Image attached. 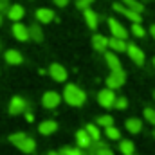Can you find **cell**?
I'll return each instance as SVG.
<instances>
[{
  "mask_svg": "<svg viewBox=\"0 0 155 155\" xmlns=\"http://www.w3.org/2000/svg\"><path fill=\"white\" fill-rule=\"evenodd\" d=\"M130 60L135 63V65H144V52L135 45V43H128V49H126Z\"/></svg>",
  "mask_w": 155,
  "mask_h": 155,
  "instance_id": "9",
  "label": "cell"
},
{
  "mask_svg": "<svg viewBox=\"0 0 155 155\" xmlns=\"http://www.w3.org/2000/svg\"><path fill=\"white\" fill-rule=\"evenodd\" d=\"M87 2H88V4H92V2H94V0H87Z\"/></svg>",
  "mask_w": 155,
  "mask_h": 155,
  "instance_id": "40",
  "label": "cell"
},
{
  "mask_svg": "<svg viewBox=\"0 0 155 155\" xmlns=\"http://www.w3.org/2000/svg\"><path fill=\"white\" fill-rule=\"evenodd\" d=\"M61 96L58 94V92H54V90H49V92H45L43 96H41V105L45 107V108H58V105L61 103Z\"/></svg>",
  "mask_w": 155,
  "mask_h": 155,
  "instance_id": "4",
  "label": "cell"
},
{
  "mask_svg": "<svg viewBox=\"0 0 155 155\" xmlns=\"http://www.w3.org/2000/svg\"><path fill=\"white\" fill-rule=\"evenodd\" d=\"M25 117H27V121H33L35 117H33V114H25Z\"/></svg>",
  "mask_w": 155,
  "mask_h": 155,
  "instance_id": "38",
  "label": "cell"
},
{
  "mask_svg": "<svg viewBox=\"0 0 155 155\" xmlns=\"http://www.w3.org/2000/svg\"><path fill=\"white\" fill-rule=\"evenodd\" d=\"M144 119L155 126V110L153 108H144Z\"/></svg>",
  "mask_w": 155,
  "mask_h": 155,
  "instance_id": "30",
  "label": "cell"
},
{
  "mask_svg": "<svg viewBox=\"0 0 155 155\" xmlns=\"http://www.w3.org/2000/svg\"><path fill=\"white\" fill-rule=\"evenodd\" d=\"M76 143H78V146L81 148V150H88L90 146H92V137L87 134V130L83 128V130H78V134H76Z\"/></svg>",
  "mask_w": 155,
  "mask_h": 155,
  "instance_id": "12",
  "label": "cell"
},
{
  "mask_svg": "<svg viewBox=\"0 0 155 155\" xmlns=\"http://www.w3.org/2000/svg\"><path fill=\"white\" fill-rule=\"evenodd\" d=\"M5 61H7L9 65H20V63L24 61V56H22L18 51H15V49H9V51L5 52Z\"/></svg>",
  "mask_w": 155,
  "mask_h": 155,
  "instance_id": "22",
  "label": "cell"
},
{
  "mask_svg": "<svg viewBox=\"0 0 155 155\" xmlns=\"http://www.w3.org/2000/svg\"><path fill=\"white\" fill-rule=\"evenodd\" d=\"M24 7L20 5V4H13L11 7H9V11H7V16L11 18V20H15V22H20L22 18H24Z\"/></svg>",
  "mask_w": 155,
  "mask_h": 155,
  "instance_id": "17",
  "label": "cell"
},
{
  "mask_svg": "<svg viewBox=\"0 0 155 155\" xmlns=\"http://www.w3.org/2000/svg\"><path fill=\"white\" fill-rule=\"evenodd\" d=\"M114 11L121 13L123 16H126V18L132 20L134 24H141V13L130 9V7H126V5H123V4H114Z\"/></svg>",
  "mask_w": 155,
  "mask_h": 155,
  "instance_id": "6",
  "label": "cell"
},
{
  "mask_svg": "<svg viewBox=\"0 0 155 155\" xmlns=\"http://www.w3.org/2000/svg\"><path fill=\"white\" fill-rule=\"evenodd\" d=\"M13 36L18 41H27L29 40V29H27V25H24L20 22H15V25H13Z\"/></svg>",
  "mask_w": 155,
  "mask_h": 155,
  "instance_id": "13",
  "label": "cell"
},
{
  "mask_svg": "<svg viewBox=\"0 0 155 155\" xmlns=\"http://www.w3.org/2000/svg\"><path fill=\"white\" fill-rule=\"evenodd\" d=\"M108 47H110L114 52H124V51L128 49V43H126V40L112 36V38H108Z\"/></svg>",
  "mask_w": 155,
  "mask_h": 155,
  "instance_id": "14",
  "label": "cell"
},
{
  "mask_svg": "<svg viewBox=\"0 0 155 155\" xmlns=\"http://www.w3.org/2000/svg\"><path fill=\"white\" fill-rule=\"evenodd\" d=\"M9 143H13V144H15L20 152H24V153H33V152L36 150V143H35V139L29 137V135H25L24 132L11 134V135H9Z\"/></svg>",
  "mask_w": 155,
  "mask_h": 155,
  "instance_id": "1",
  "label": "cell"
},
{
  "mask_svg": "<svg viewBox=\"0 0 155 155\" xmlns=\"http://www.w3.org/2000/svg\"><path fill=\"white\" fill-rule=\"evenodd\" d=\"M112 124H114V117L112 116L97 117V126H101V128H108V126H112Z\"/></svg>",
  "mask_w": 155,
  "mask_h": 155,
  "instance_id": "27",
  "label": "cell"
},
{
  "mask_svg": "<svg viewBox=\"0 0 155 155\" xmlns=\"http://www.w3.org/2000/svg\"><path fill=\"white\" fill-rule=\"evenodd\" d=\"M119 150H121V153H123V155L135 153V146H134V143H132V141H128V139H124V141H121V143H119Z\"/></svg>",
  "mask_w": 155,
  "mask_h": 155,
  "instance_id": "23",
  "label": "cell"
},
{
  "mask_svg": "<svg viewBox=\"0 0 155 155\" xmlns=\"http://www.w3.org/2000/svg\"><path fill=\"white\" fill-rule=\"evenodd\" d=\"M105 132H107V137H108V139H112V141L121 139V132L117 130L114 124H112V126H108V128H105Z\"/></svg>",
  "mask_w": 155,
  "mask_h": 155,
  "instance_id": "28",
  "label": "cell"
},
{
  "mask_svg": "<svg viewBox=\"0 0 155 155\" xmlns=\"http://www.w3.org/2000/svg\"><path fill=\"white\" fill-rule=\"evenodd\" d=\"M63 101L71 107H81L87 101V94L78 85H67L63 90Z\"/></svg>",
  "mask_w": 155,
  "mask_h": 155,
  "instance_id": "2",
  "label": "cell"
},
{
  "mask_svg": "<svg viewBox=\"0 0 155 155\" xmlns=\"http://www.w3.org/2000/svg\"><path fill=\"white\" fill-rule=\"evenodd\" d=\"M153 97H155V92H153Z\"/></svg>",
  "mask_w": 155,
  "mask_h": 155,
  "instance_id": "42",
  "label": "cell"
},
{
  "mask_svg": "<svg viewBox=\"0 0 155 155\" xmlns=\"http://www.w3.org/2000/svg\"><path fill=\"white\" fill-rule=\"evenodd\" d=\"M61 153L63 155H85V150H81V148H63Z\"/></svg>",
  "mask_w": 155,
  "mask_h": 155,
  "instance_id": "31",
  "label": "cell"
},
{
  "mask_svg": "<svg viewBox=\"0 0 155 155\" xmlns=\"http://www.w3.org/2000/svg\"><path fill=\"white\" fill-rule=\"evenodd\" d=\"M105 60H107V65L110 67L112 72H116V71H123L121 61H119V58H117L114 52H105Z\"/></svg>",
  "mask_w": 155,
  "mask_h": 155,
  "instance_id": "20",
  "label": "cell"
},
{
  "mask_svg": "<svg viewBox=\"0 0 155 155\" xmlns=\"http://www.w3.org/2000/svg\"><path fill=\"white\" fill-rule=\"evenodd\" d=\"M116 94H114V90L112 88H103V90H99V94H97V101H99V105L101 107H105V108H112L114 105H116Z\"/></svg>",
  "mask_w": 155,
  "mask_h": 155,
  "instance_id": "3",
  "label": "cell"
},
{
  "mask_svg": "<svg viewBox=\"0 0 155 155\" xmlns=\"http://www.w3.org/2000/svg\"><path fill=\"white\" fill-rule=\"evenodd\" d=\"M123 2H124L126 7H130V9L137 11V13H143V11H144V5H143L139 0H123Z\"/></svg>",
  "mask_w": 155,
  "mask_h": 155,
  "instance_id": "26",
  "label": "cell"
},
{
  "mask_svg": "<svg viewBox=\"0 0 155 155\" xmlns=\"http://www.w3.org/2000/svg\"><path fill=\"white\" fill-rule=\"evenodd\" d=\"M132 35L137 36V38H144L146 31H144V27H143L141 24H134V25H132Z\"/></svg>",
  "mask_w": 155,
  "mask_h": 155,
  "instance_id": "29",
  "label": "cell"
},
{
  "mask_svg": "<svg viewBox=\"0 0 155 155\" xmlns=\"http://www.w3.org/2000/svg\"><path fill=\"white\" fill-rule=\"evenodd\" d=\"M92 45H94V49H96V51L105 52V51H107V47H108V38H107V36H103V35H94V36H92Z\"/></svg>",
  "mask_w": 155,
  "mask_h": 155,
  "instance_id": "16",
  "label": "cell"
},
{
  "mask_svg": "<svg viewBox=\"0 0 155 155\" xmlns=\"http://www.w3.org/2000/svg\"><path fill=\"white\" fill-rule=\"evenodd\" d=\"M132 155H135V153H132Z\"/></svg>",
  "mask_w": 155,
  "mask_h": 155,
  "instance_id": "43",
  "label": "cell"
},
{
  "mask_svg": "<svg viewBox=\"0 0 155 155\" xmlns=\"http://www.w3.org/2000/svg\"><path fill=\"white\" fill-rule=\"evenodd\" d=\"M85 155H114V152L107 146V143L99 139V141H94L88 150H85Z\"/></svg>",
  "mask_w": 155,
  "mask_h": 155,
  "instance_id": "5",
  "label": "cell"
},
{
  "mask_svg": "<svg viewBox=\"0 0 155 155\" xmlns=\"http://www.w3.org/2000/svg\"><path fill=\"white\" fill-rule=\"evenodd\" d=\"M150 35H152V36L155 38V24L152 25V27H150Z\"/></svg>",
  "mask_w": 155,
  "mask_h": 155,
  "instance_id": "36",
  "label": "cell"
},
{
  "mask_svg": "<svg viewBox=\"0 0 155 155\" xmlns=\"http://www.w3.org/2000/svg\"><path fill=\"white\" fill-rule=\"evenodd\" d=\"M124 79H126L124 71H116V72H112L110 76L107 78V87L112 88V90H116V88L124 85Z\"/></svg>",
  "mask_w": 155,
  "mask_h": 155,
  "instance_id": "8",
  "label": "cell"
},
{
  "mask_svg": "<svg viewBox=\"0 0 155 155\" xmlns=\"http://www.w3.org/2000/svg\"><path fill=\"white\" fill-rule=\"evenodd\" d=\"M85 130H87V134L92 137V141H99V139H101V132H99V126H97V124H87Z\"/></svg>",
  "mask_w": 155,
  "mask_h": 155,
  "instance_id": "25",
  "label": "cell"
},
{
  "mask_svg": "<svg viewBox=\"0 0 155 155\" xmlns=\"http://www.w3.org/2000/svg\"><path fill=\"white\" fill-rule=\"evenodd\" d=\"M47 155H63V153H61V152H49Z\"/></svg>",
  "mask_w": 155,
  "mask_h": 155,
  "instance_id": "37",
  "label": "cell"
},
{
  "mask_svg": "<svg viewBox=\"0 0 155 155\" xmlns=\"http://www.w3.org/2000/svg\"><path fill=\"white\" fill-rule=\"evenodd\" d=\"M49 74H51V78H52L54 81H60V83H63V81L67 79V71H65V67L60 65V63H52V65L49 67Z\"/></svg>",
  "mask_w": 155,
  "mask_h": 155,
  "instance_id": "11",
  "label": "cell"
},
{
  "mask_svg": "<svg viewBox=\"0 0 155 155\" xmlns=\"http://www.w3.org/2000/svg\"><path fill=\"white\" fill-rule=\"evenodd\" d=\"M56 130H58V123L56 121H43V123H40V126H38V132L41 135H51Z\"/></svg>",
  "mask_w": 155,
  "mask_h": 155,
  "instance_id": "15",
  "label": "cell"
},
{
  "mask_svg": "<svg viewBox=\"0 0 155 155\" xmlns=\"http://www.w3.org/2000/svg\"><path fill=\"white\" fill-rule=\"evenodd\" d=\"M36 20L41 22V24H49V22H52L54 20V11L52 9H45V7H41L36 11Z\"/></svg>",
  "mask_w": 155,
  "mask_h": 155,
  "instance_id": "19",
  "label": "cell"
},
{
  "mask_svg": "<svg viewBox=\"0 0 155 155\" xmlns=\"http://www.w3.org/2000/svg\"><path fill=\"white\" fill-rule=\"evenodd\" d=\"M108 27H110L112 36H116V38H123V40L128 38V31H126L119 22H117L116 18H108Z\"/></svg>",
  "mask_w": 155,
  "mask_h": 155,
  "instance_id": "10",
  "label": "cell"
},
{
  "mask_svg": "<svg viewBox=\"0 0 155 155\" xmlns=\"http://www.w3.org/2000/svg\"><path fill=\"white\" fill-rule=\"evenodd\" d=\"M9 7H11V4H9L7 0H0V13H5V15H7Z\"/></svg>",
  "mask_w": 155,
  "mask_h": 155,
  "instance_id": "33",
  "label": "cell"
},
{
  "mask_svg": "<svg viewBox=\"0 0 155 155\" xmlns=\"http://www.w3.org/2000/svg\"><path fill=\"white\" fill-rule=\"evenodd\" d=\"M52 2H54L58 7H65V5L69 4V0H52Z\"/></svg>",
  "mask_w": 155,
  "mask_h": 155,
  "instance_id": "35",
  "label": "cell"
},
{
  "mask_svg": "<svg viewBox=\"0 0 155 155\" xmlns=\"http://www.w3.org/2000/svg\"><path fill=\"white\" fill-rule=\"evenodd\" d=\"M153 67H155V58H153Z\"/></svg>",
  "mask_w": 155,
  "mask_h": 155,
  "instance_id": "41",
  "label": "cell"
},
{
  "mask_svg": "<svg viewBox=\"0 0 155 155\" xmlns=\"http://www.w3.org/2000/svg\"><path fill=\"white\" fill-rule=\"evenodd\" d=\"M83 16H85V22H87V25H88L90 29H96V27H97L99 18H97V15H96L90 7H87V9L83 11Z\"/></svg>",
  "mask_w": 155,
  "mask_h": 155,
  "instance_id": "21",
  "label": "cell"
},
{
  "mask_svg": "<svg viewBox=\"0 0 155 155\" xmlns=\"http://www.w3.org/2000/svg\"><path fill=\"white\" fill-rule=\"evenodd\" d=\"M27 110V101L20 96H15L9 103V114L11 116H18V114H24Z\"/></svg>",
  "mask_w": 155,
  "mask_h": 155,
  "instance_id": "7",
  "label": "cell"
},
{
  "mask_svg": "<svg viewBox=\"0 0 155 155\" xmlns=\"http://www.w3.org/2000/svg\"><path fill=\"white\" fill-rule=\"evenodd\" d=\"M124 126H126V130H128L130 134H139V132L143 130V121L137 119V117H130V119H126Z\"/></svg>",
  "mask_w": 155,
  "mask_h": 155,
  "instance_id": "18",
  "label": "cell"
},
{
  "mask_svg": "<svg viewBox=\"0 0 155 155\" xmlns=\"http://www.w3.org/2000/svg\"><path fill=\"white\" fill-rule=\"evenodd\" d=\"M0 25H2V13H0Z\"/></svg>",
  "mask_w": 155,
  "mask_h": 155,
  "instance_id": "39",
  "label": "cell"
},
{
  "mask_svg": "<svg viewBox=\"0 0 155 155\" xmlns=\"http://www.w3.org/2000/svg\"><path fill=\"white\" fill-rule=\"evenodd\" d=\"M116 108H119V110H123V108H126L128 107V99L126 97H117L116 99V105H114Z\"/></svg>",
  "mask_w": 155,
  "mask_h": 155,
  "instance_id": "32",
  "label": "cell"
},
{
  "mask_svg": "<svg viewBox=\"0 0 155 155\" xmlns=\"http://www.w3.org/2000/svg\"><path fill=\"white\" fill-rule=\"evenodd\" d=\"M76 7H78V9H81V11H85V9L88 7V2H87V0H78Z\"/></svg>",
  "mask_w": 155,
  "mask_h": 155,
  "instance_id": "34",
  "label": "cell"
},
{
  "mask_svg": "<svg viewBox=\"0 0 155 155\" xmlns=\"http://www.w3.org/2000/svg\"><path fill=\"white\" fill-rule=\"evenodd\" d=\"M29 38L35 40V41H41L43 40V33H41V27H40L38 24H33L29 27Z\"/></svg>",
  "mask_w": 155,
  "mask_h": 155,
  "instance_id": "24",
  "label": "cell"
}]
</instances>
